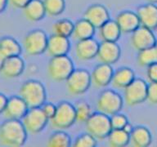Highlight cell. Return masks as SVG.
Returning a JSON list of instances; mask_svg holds the SVG:
<instances>
[{"label": "cell", "instance_id": "1", "mask_svg": "<svg viewBox=\"0 0 157 147\" xmlns=\"http://www.w3.org/2000/svg\"><path fill=\"white\" fill-rule=\"evenodd\" d=\"M27 133L21 120L7 119L0 125V143L6 146H22L26 141Z\"/></svg>", "mask_w": 157, "mask_h": 147}, {"label": "cell", "instance_id": "2", "mask_svg": "<svg viewBox=\"0 0 157 147\" xmlns=\"http://www.w3.org/2000/svg\"><path fill=\"white\" fill-rule=\"evenodd\" d=\"M19 94L29 108L41 107L46 100L45 88L37 80L25 82L20 88Z\"/></svg>", "mask_w": 157, "mask_h": 147}, {"label": "cell", "instance_id": "3", "mask_svg": "<svg viewBox=\"0 0 157 147\" xmlns=\"http://www.w3.org/2000/svg\"><path fill=\"white\" fill-rule=\"evenodd\" d=\"M74 70L73 61L66 55L52 57L48 65L49 78L56 82L66 81Z\"/></svg>", "mask_w": 157, "mask_h": 147}, {"label": "cell", "instance_id": "4", "mask_svg": "<svg viewBox=\"0 0 157 147\" xmlns=\"http://www.w3.org/2000/svg\"><path fill=\"white\" fill-rule=\"evenodd\" d=\"M85 124L87 132L93 135L97 140H103L108 137L112 130L110 117L99 111L92 114Z\"/></svg>", "mask_w": 157, "mask_h": 147}, {"label": "cell", "instance_id": "5", "mask_svg": "<svg viewBox=\"0 0 157 147\" xmlns=\"http://www.w3.org/2000/svg\"><path fill=\"white\" fill-rule=\"evenodd\" d=\"M75 122V108L67 101L59 103L55 115L50 119L52 127L56 130L67 129Z\"/></svg>", "mask_w": 157, "mask_h": 147}, {"label": "cell", "instance_id": "6", "mask_svg": "<svg viewBox=\"0 0 157 147\" xmlns=\"http://www.w3.org/2000/svg\"><path fill=\"white\" fill-rule=\"evenodd\" d=\"M48 38L42 29H34L25 36L23 47L29 56H39L47 51Z\"/></svg>", "mask_w": 157, "mask_h": 147}, {"label": "cell", "instance_id": "7", "mask_svg": "<svg viewBox=\"0 0 157 147\" xmlns=\"http://www.w3.org/2000/svg\"><path fill=\"white\" fill-rule=\"evenodd\" d=\"M123 107L121 96L113 90H105L101 93L97 101V109L99 112L108 116L119 113Z\"/></svg>", "mask_w": 157, "mask_h": 147}, {"label": "cell", "instance_id": "8", "mask_svg": "<svg viewBox=\"0 0 157 147\" xmlns=\"http://www.w3.org/2000/svg\"><path fill=\"white\" fill-rule=\"evenodd\" d=\"M91 83L90 73L83 69H77L66 79V88L71 95H82L88 91Z\"/></svg>", "mask_w": 157, "mask_h": 147}, {"label": "cell", "instance_id": "9", "mask_svg": "<svg viewBox=\"0 0 157 147\" xmlns=\"http://www.w3.org/2000/svg\"><path fill=\"white\" fill-rule=\"evenodd\" d=\"M48 120L41 107H35L29 108L21 122L28 133L38 134L45 128Z\"/></svg>", "mask_w": 157, "mask_h": 147}, {"label": "cell", "instance_id": "10", "mask_svg": "<svg viewBox=\"0 0 157 147\" xmlns=\"http://www.w3.org/2000/svg\"><path fill=\"white\" fill-rule=\"evenodd\" d=\"M148 84L142 78H135L124 88V100L129 106L139 105L147 100Z\"/></svg>", "mask_w": 157, "mask_h": 147}, {"label": "cell", "instance_id": "11", "mask_svg": "<svg viewBox=\"0 0 157 147\" xmlns=\"http://www.w3.org/2000/svg\"><path fill=\"white\" fill-rule=\"evenodd\" d=\"M29 108L20 96H12L7 99L2 115L6 119L21 120Z\"/></svg>", "mask_w": 157, "mask_h": 147}, {"label": "cell", "instance_id": "12", "mask_svg": "<svg viewBox=\"0 0 157 147\" xmlns=\"http://www.w3.org/2000/svg\"><path fill=\"white\" fill-rule=\"evenodd\" d=\"M155 41L156 39L153 30L142 25L132 33L131 43L132 46L138 51L154 47Z\"/></svg>", "mask_w": 157, "mask_h": 147}, {"label": "cell", "instance_id": "13", "mask_svg": "<svg viewBox=\"0 0 157 147\" xmlns=\"http://www.w3.org/2000/svg\"><path fill=\"white\" fill-rule=\"evenodd\" d=\"M120 47L116 42L102 41L99 44L97 57L101 63L112 65L120 59Z\"/></svg>", "mask_w": 157, "mask_h": 147}, {"label": "cell", "instance_id": "14", "mask_svg": "<svg viewBox=\"0 0 157 147\" xmlns=\"http://www.w3.org/2000/svg\"><path fill=\"white\" fill-rule=\"evenodd\" d=\"M137 14L142 26L151 30L157 29V5L155 3L148 2L141 5L137 8Z\"/></svg>", "mask_w": 157, "mask_h": 147}, {"label": "cell", "instance_id": "15", "mask_svg": "<svg viewBox=\"0 0 157 147\" xmlns=\"http://www.w3.org/2000/svg\"><path fill=\"white\" fill-rule=\"evenodd\" d=\"M25 70V62L20 56L6 57L0 69L1 75L5 78H18Z\"/></svg>", "mask_w": 157, "mask_h": 147}, {"label": "cell", "instance_id": "16", "mask_svg": "<svg viewBox=\"0 0 157 147\" xmlns=\"http://www.w3.org/2000/svg\"><path fill=\"white\" fill-rule=\"evenodd\" d=\"M71 48V43L69 38L52 34L48 38L47 52L49 56H53L67 55Z\"/></svg>", "mask_w": 157, "mask_h": 147}, {"label": "cell", "instance_id": "17", "mask_svg": "<svg viewBox=\"0 0 157 147\" xmlns=\"http://www.w3.org/2000/svg\"><path fill=\"white\" fill-rule=\"evenodd\" d=\"M84 18L95 28L99 29L102 24L110 20V15L107 9L103 5L96 3L87 8L84 13Z\"/></svg>", "mask_w": 157, "mask_h": 147}, {"label": "cell", "instance_id": "18", "mask_svg": "<svg viewBox=\"0 0 157 147\" xmlns=\"http://www.w3.org/2000/svg\"><path fill=\"white\" fill-rule=\"evenodd\" d=\"M113 74L111 65L101 63L93 69L91 74L92 82L98 88H105L111 83Z\"/></svg>", "mask_w": 157, "mask_h": 147}, {"label": "cell", "instance_id": "19", "mask_svg": "<svg viewBox=\"0 0 157 147\" xmlns=\"http://www.w3.org/2000/svg\"><path fill=\"white\" fill-rule=\"evenodd\" d=\"M99 43L93 38L79 40L75 47L77 58L82 61L92 60L98 55Z\"/></svg>", "mask_w": 157, "mask_h": 147}, {"label": "cell", "instance_id": "20", "mask_svg": "<svg viewBox=\"0 0 157 147\" xmlns=\"http://www.w3.org/2000/svg\"><path fill=\"white\" fill-rule=\"evenodd\" d=\"M116 22L121 33H132L141 26L139 18L137 13L132 11H124L118 15Z\"/></svg>", "mask_w": 157, "mask_h": 147}, {"label": "cell", "instance_id": "21", "mask_svg": "<svg viewBox=\"0 0 157 147\" xmlns=\"http://www.w3.org/2000/svg\"><path fill=\"white\" fill-rule=\"evenodd\" d=\"M135 79L134 72L130 68L122 67L113 74L111 84L115 88L124 89Z\"/></svg>", "mask_w": 157, "mask_h": 147}, {"label": "cell", "instance_id": "22", "mask_svg": "<svg viewBox=\"0 0 157 147\" xmlns=\"http://www.w3.org/2000/svg\"><path fill=\"white\" fill-rule=\"evenodd\" d=\"M151 133L143 126L133 127L130 133V142L135 147H147L151 144Z\"/></svg>", "mask_w": 157, "mask_h": 147}, {"label": "cell", "instance_id": "23", "mask_svg": "<svg viewBox=\"0 0 157 147\" xmlns=\"http://www.w3.org/2000/svg\"><path fill=\"white\" fill-rule=\"evenodd\" d=\"M23 12L25 18L30 21H39L47 14L42 0H31L23 8Z\"/></svg>", "mask_w": 157, "mask_h": 147}, {"label": "cell", "instance_id": "24", "mask_svg": "<svg viewBox=\"0 0 157 147\" xmlns=\"http://www.w3.org/2000/svg\"><path fill=\"white\" fill-rule=\"evenodd\" d=\"M120 29L117 22L109 20L99 28V35L102 41L116 42L120 39Z\"/></svg>", "mask_w": 157, "mask_h": 147}, {"label": "cell", "instance_id": "25", "mask_svg": "<svg viewBox=\"0 0 157 147\" xmlns=\"http://www.w3.org/2000/svg\"><path fill=\"white\" fill-rule=\"evenodd\" d=\"M95 27L90 22L84 19H81L76 22L74 27L73 36L77 40H84L93 38L95 33Z\"/></svg>", "mask_w": 157, "mask_h": 147}, {"label": "cell", "instance_id": "26", "mask_svg": "<svg viewBox=\"0 0 157 147\" xmlns=\"http://www.w3.org/2000/svg\"><path fill=\"white\" fill-rule=\"evenodd\" d=\"M0 51L5 57L20 56L22 48L20 43L12 37L6 36L0 39Z\"/></svg>", "mask_w": 157, "mask_h": 147}, {"label": "cell", "instance_id": "27", "mask_svg": "<svg viewBox=\"0 0 157 147\" xmlns=\"http://www.w3.org/2000/svg\"><path fill=\"white\" fill-rule=\"evenodd\" d=\"M109 145L112 147H123L130 142V134L124 129H112L108 136Z\"/></svg>", "mask_w": 157, "mask_h": 147}, {"label": "cell", "instance_id": "28", "mask_svg": "<svg viewBox=\"0 0 157 147\" xmlns=\"http://www.w3.org/2000/svg\"><path fill=\"white\" fill-rule=\"evenodd\" d=\"M71 137L63 130H58L51 135L47 145L49 147H68L71 145Z\"/></svg>", "mask_w": 157, "mask_h": 147}, {"label": "cell", "instance_id": "29", "mask_svg": "<svg viewBox=\"0 0 157 147\" xmlns=\"http://www.w3.org/2000/svg\"><path fill=\"white\" fill-rule=\"evenodd\" d=\"M74 27L75 24H73V22L69 20L62 19L55 22L52 29L54 34L69 38L73 35Z\"/></svg>", "mask_w": 157, "mask_h": 147}, {"label": "cell", "instance_id": "30", "mask_svg": "<svg viewBox=\"0 0 157 147\" xmlns=\"http://www.w3.org/2000/svg\"><path fill=\"white\" fill-rule=\"evenodd\" d=\"M155 62H157V51L155 47L143 49L138 51L137 63L139 66L148 67Z\"/></svg>", "mask_w": 157, "mask_h": 147}, {"label": "cell", "instance_id": "31", "mask_svg": "<svg viewBox=\"0 0 157 147\" xmlns=\"http://www.w3.org/2000/svg\"><path fill=\"white\" fill-rule=\"evenodd\" d=\"M46 13L51 17H56L61 15L65 10V0H44Z\"/></svg>", "mask_w": 157, "mask_h": 147}, {"label": "cell", "instance_id": "32", "mask_svg": "<svg viewBox=\"0 0 157 147\" xmlns=\"http://www.w3.org/2000/svg\"><path fill=\"white\" fill-rule=\"evenodd\" d=\"M75 108L76 122L78 123H86L93 114L91 106L85 101H78Z\"/></svg>", "mask_w": 157, "mask_h": 147}, {"label": "cell", "instance_id": "33", "mask_svg": "<svg viewBox=\"0 0 157 147\" xmlns=\"http://www.w3.org/2000/svg\"><path fill=\"white\" fill-rule=\"evenodd\" d=\"M97 145V139L90 133H83L79 135L74 142L75 147H94Z\"/></svg>", "mask_w": 157, "mask_h": 147}, {"label": "cell", "instance_id": "34", "mask_svg": "<svg viewBox=\"0 0 157 147\" xmlns=\"http://www.w3.org/2000/svg\"><path fill=\"white\" fill-rule=\"evenodd\" d=\"M110 124L112 129H123L128 121L124 115L116 113L110 116Z\"/></svg>", "mask_w": 157, "mask_h": 147}, {"label": "cell", "instance_id": "35", "mask_svg": "<svg viewBox=\"0 0 157 147\" xmlns=\"http://www.w3.org/2000/svg\"><path fill=\"white\" fill-rule=\"evenodd\" d=\"M147 100L151 104H157V82H150L148 84Z\"/></svg>", "mask_w": 157, "mask_h": 147}, {"label": "cell", "instance_id": "36", "mask_svg": "<svg viewBox=\"0 0 157 147\" xmlns=\"http://www.w3.org/2000/svg\"><path fill=\"white\" fill-rule=\"evenodd\" d=\"M41 108L44 114H45V115L48 117V119L49 120L53 117L56 110V105H54L53 104H52V103L45 102L44 105H42Z\"/></svg>", "mask_w": 157, "mask_h": 147}, {"label": "cell", "instance_id": "37", "mask_svg": "<svg viewBox=\"0 0 157 147\" xmlns=\"http://www.w3.org/2000/svg\"><path fill=\"white\" fill-rule=\"evenodd\" d=\"M147 75L150 82H157V62L147 67Z\"/></svg>", "mask_w": 157, "mask_h": 147}, {"label": "cell", "instance_id": "38", "mask_svg": "<svg viewBox=\"0 0 157 147\" xmlns=\"http://www.w3.org/2000/svg\"><path fill=\"white\" fill-rule=\"evenodd\" d=\"M30 1L31 0H8V3L15 8L23 9Z\"/></svg>", "mask_w": 157, "mask_h": 147}, {"label": "cell", "instance_id": "39", "mask_svg": "<svg viewBox=\"0 0 157 147\" xmlns=\"http://www.w3.org/2000/svg\"><path fill=\"white\" fill-rule=\"evenodd\" d=\"M7 99L8 98L4 94L0 92V115L2 114L4 111V109L6 107V105H7Z\"/></svg>", "mask_w": 157, "mask_h": 147}, {"label": "cell", "instance_id": "40", "mask_svg": "<svg viewBox=\"0 0 157 147\" xmlns=\"http://www.w3.org/2000/svg\"><path fill=\"white\" fill-rule=\"evenodd\" d=\"M7 4H8V0H0V13L6 9Z\"/></svg>", "mask_w": 157, "mask_h": 147}, {"label": "cell", "instance_id": "41", "mask_svg": "<svg viewBox=\"0 0 157 147\" xmlns=\"http://www.w3.org/2000/svg\"><path fill=\"white\" fill-rule=\"evenodd\" d=\"M123 129L124 130L125 132H128V133H131V132H132V129H133V127H132V125L130 124L129 123H128L127 124L125 125L124 126V128H123Z\"/></svg>", "mask_w": 157, "mask_h": 147}, {"label": "cell", "instance_id": "42", "mask_svg": "<svg viewBox=\"0 0 157 147\" xmlns=\"http://www.w3.org/2000/svg\"><path fill=\"white\" fill-rule=\"evenodd\" d=\"M5 59H6V57H5L4 55L2 53V51H0V69H1L2 64H3V62H4Z\"/></svg>", "mask_w": 157, "mask_h": 147}, {"label": "cell", "instance_id": "43", "mask_svg": "<svg viewBox=\"0 0 157 147\" xmlns=\"http://www.w3.org/2000/svg\"><path fill=\"white\" fill-rule=\"evenodd\" d=\"M149 2H152V3H157V0H147Z\"/></svg>", "mask_w": 157, "mask_h": 147}, {"label": "cell", "instance_id": "44", "mask_svg": "<svg viewBox=\"0 0 157 147\" xmlns=\"http://www.w3.org/2000/svg\"><path fill=\"white\" fill-rule=\"evenodd\" d=\"M155 48L156 49V51H157V39H156V41H155Z\"/></svg>", "mask_w": 157, "mask_h": 147}]
</instances>
